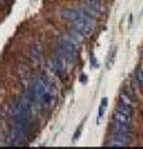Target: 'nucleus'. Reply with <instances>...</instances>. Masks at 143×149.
Instances as JSON below:
<instances>
[{
	"mask_svg": "<svg viewBox=\"0 0 143 149\" xmlns=\"http://www.w3.org/2000/svg\"><path fill=\"white\" fill-rule=\"evenodd\" d=\"M86 6L94 10L95 12H101V5L99 0H86Z\"/></svg>",
	"mask_w": 143,
	"mask_h": 149,
	"instance_id": "0eeeda50",
	"label": "nucleus"
},
{
	"mask_svg": "<svg viewBox=\"0 0 143 149\" xmlns=\"http://www.w3.org/2000/svg\"><path fill=\"white\" fill-rule=\"evenodd\" d=\"M119 103L121 104H124V105H128V106H133V95L123 92L121 95H119Z\"/></svg>",
	"mask_w": 143,
	"mask_h": 149,
	"instance_id": "423d86ee",
	"label": "nucleus"
},
{
	"mask_svg": "<svg viewBox=\"0 0 143 149\" xmlns=\"http://www.w3.org/2000/svg\"><path fill=\"white\" fill-rule=\"evenodd\" d=\"M61 17H62L63 19L74 22V20L79 19V11L72 10V8H65V10L61 12Z\"/></svg>",
	"mask_w": 143,
	"mask_h": 149,
	"instance_id": "7ed1b4c3",
	"label": "nucleus"
},
{
	"mask_svg": "<svg viewBox=\"0 0 143 149\" xmlns=\"http://www.w3.org/2000/svg\"><path fill=\"white\" fill-rule=\"evenodd\" d=\"M135 80H136V82H137L138 85L143 86V73H142L141 68L137 69L136 73H135Z\"/></svg>",
	"mask_w": 143,
	"mask_h": 149,
	"instance_id": "9d476101",
	"label": "nucleus"
},
{
	"mask_svg": "<svg viewBox=\"0 0 143 149\" xmlns=\"http://www.w3.org/2000/svg\"><path fill=\"white\" fill-rule=\"evenodd\" d=\"M81 130H82V124H81V125H79V128L76 129V131H75V134H74V141H76V140L79 139V136H80Z\"/></svg>",
	"mask_w": 143,
	"mask_h": 149,
	"instance_id": "9b49d317",
	"label": "nucleus"
},
{
	"mask_svg": "<svg viewBox=\"0 0 143 149\" xmlns=\"http://www.w3.org/2000/svg\"><path fill=\"white\" fill-rule=\"evenodd\" d=\"M141 70H142V73H143V67H141Z\"/></svg>",
	"mask_w": 143,
	"mask_h": 149,
	"instance_id": "ddd939ff",
	"label": "nucleus"
},
{
	"mask_svg": "<svg viewBox=\"0 0 143 149\" xmlns=\"http://www.w3.org/2000/svg\"><path fill=\"white\" fill-rule=\"evenodd\" d=\"M61 55L69 62H74L76 58V41L72 36L65 37L58 41Z\"/></svg>",
	"mask_w": 143,
	"mask_h": 149,
	"instance_id": "f257e3e1",
	"label": "nucleus"
},
{
	"mask_svg": "<svg viewBox=\"0 0 143 149\" xmlns=\"http://www.w3.org/2000/svg\"><path fill=\"white\" fill-rule=\"evenodd\" d=\"M113 131L115 132H123V134H130L131 128L129 127V124L125 123H119L113 120Z\"/></svg>",
	"mask_w": 143,
	"mask_h": 149,
	"instance_id": "20e7f679",
	"label": "nucleus"
},
{
	"mask_svg": "<svg viewBox=\"0 0 143 149\" xmlns=\"http://www.w3.org/2000/svg\"><path fill=\"white\" fill-rule=\"evenodd\" d=\"M73 26H74L75 30H78V31H79L81 35H83V36L91 35L92 31H93V28H94V26L91 25V24H88L87 22L82 20V19H76V20H74Z\"/></svg>",
	"mask_w": 143,
	"mask_h": 149,
	"instance_id": "f03ea898",
	"label": "nucleus"
},
{
	"mask_svg": "<svg viewBox=\"0 0 143 149\" xmlns=\"http://www.w3.org/2000/svg\"><path fill=\"white\" fill-rule=\"evenodd\" d=\"M116 111H118V112H121V113H124V115H128V116H131L133 115V106H128V105L119 103Z\"/></svg>",
	"mask_w": 143,
	"mask_h": 149,
	"instance_id": "6e6552de",
	"label": "nucleus"
},
{
	"mask_svg": "<svg viewBox=\"0 0 143 149\" xmlns=\"http://www.w3.org/2000/svg\"><path fill=\"white\" fill-rule=\"evenodd\" d=\"M130 119H131V116H128V115L121 113V112H118V111H116L115 115H113V120L119 122V123H125V124H129V123H130Z\"/></svg>",
	"mask_w": 143,
	"mask_h": 149,
	"instance_id": "39448f33",
	"label": "nucleus"
},
{
	"mask_svg": "<svg viewBox=\"0 0 143 149\" xmlns=\"http://www.w3.org/2000/svg\"><path fill=\"white\" fill-rule=\"evenodd\" d=\"M80 81H82V82H86V75H82V77H80Z\"/></svg>",
	"mask_w": 143,
	"mask_h": 149,
	"instance_id": "f8f14e48",
	"label": "nucleus"
},
{
	"mask_svg": "<svg viewBox=\"0 0 143 149\" xmlns=\"http://www.w3.org/2000/svg\"><path fill=\"white\" fill-rule=\"evenodd\" d=\"M106 106H107V98H103V100L100 103V107H99V117H98V122L103 118L104 113H105V111H106Z\"/></svg>",
	"mask_w": 143,
	"mask_h": 149,
	"instance_id": "1a4fd4ad",
	"label": "nucleus"
}]
</instances>
